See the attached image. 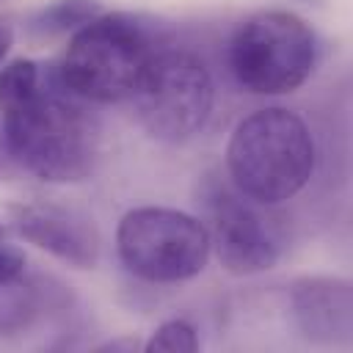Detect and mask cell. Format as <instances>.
<instances>
[{"mask_svg": "<svg viewBox=\"0 0 353 353\" xmlns=\"http://www.w3.org/2000/svg\"><path fill=\"white\" fill-rule=\"evenodd\" d=\"M317 163L306 119L284 105H268L240 119L226 141V171L237 193L259 207L295 199Z\"/></svg>", "mask_w": 353, "mask_h": 353, "instance_id": "obj_1", "label": "cell"}, {"mask_svg": "<svg viewBox=\"0 0 353 353\" xmlns=\"http://www.w3.org/2000/svg\"><path fill=\"white\" fill-rule=\"evenodd\" d=\"M0 121L11 160L41 182L66 185L91 174L99 149L97 119L52 74L25 105L0 113Z\"/></svg>", "mask_w": 353, "mask_h": 353, "instance_id": "obj_2", "label": "cell"}, {"mask_svg": "<svg viewBox=\"0 0 353 353\" xmlns=\"http://www.w3.org/2000/svg\"><path fill=\"white\" fill-rule=\"evenodd\" d=\"M154 52L149 30L135 17L102 11L72 33L52 77L83 102L116 105L132 99Z\"/></svg>", "mask_w": 353, "mask_h": 353, "instance_id": "obj_3", "label": "cell"}, {"mask_svg": "<svg viewBox=\"0 0 353 353\" xmlns=\"http://www.w3.org/2000/svg\"><path fill=\"white\" fill-rule=\"evenodd\" d=\"M234 83L256 97H284L298 91L317 66V36L292 11H256L245 17L226 47Z\"/></svg>", "mask_w": 353, "mask_h": 353, "instance_id": "obj_4", "label": "cell"}, {"mask_svg": "<svg viewBox=\"0 0 353 353\" xmlns=\"http://www.w3.org/2000/svg\"><path fill=\"white\" fill-rule=\"evenodd\" d=\"M116 254L127 273L149 284H182L196 279L210 256V232L193 212L143 204L119 218Z\"/></svg>", "mask_w": 353, "mask_h": 353, "instance_id": "obj_5", "label": "cell"}, {"mask_svg": "<svg viewBox=\"0 0 353 353\" xmlns=\"http://www.w3.org/2000/svg\"><path fill=\"white\" fill-rule=\"evenodd\" d=\"M141 127L160 143H185L196 138L215 105V80L210 66L190 50L157 47L135 94Z\"/></svg>", "mask_w": 353, "mask_h": 353, "instance_id": "obj_6", "label": "cell"}, {"mask_svg": "<svg viewBox=\"0 0 353 353\" xmlns=\"http://www.w3.org/2000/svg\"><path fill=\"white\" fill-rule=\"evenodd\" d=\"M201 212L199 215L210 232V245L223 270L232 276H256L270 270L281 245L270 226V221L259 212V204L245 199L232 188V182H218L207 176L199 188Z\"/></svg>", "mask_w": 353, "mask_h": 353, "instance_id": "obj_7", "label": "cell"}, {"mask_svg": "<svg viewBox=\"0 0 353 353\" xmlns=\"http://www.w3.org/2000/svg\"><path fill=\"white\" fill-rule=\"evenodd\" d=\"M8 226L22 240L69 268L91 270L99 265V229L83 210L72 204H61L52 199L14 201L8 204Z\"/></svg>", "mask_w": 353, "mask_h": 353, "instance_id": "obj_8", "label": "cell"}, {"mask_svg": "<svg viewBox=\"0 0 353 353\" xmlns=\"http://www.w3.org/2000/svg\"><path fill=\"white\" fill-rule=\"evenodd\" d=\"M290 314L314 345L353 342V287L342 276H303L290 284Z\"/></svg>", "mask_w": 353, "mask_h": 353, "instance_id": "obj_9", "label": "cell"}, {"mask_svg": "<svg viewBox=\"0 0 353 353\" xmlns=\"http://www.w3.org/2000/svg\"><path fill=\"white\" fill-rule=\"evenodd\" d=\"M102 0H52L30 14L28 30L33 36H63L74 33L102 14Z\"/></svg>", "mask_w": 353, "mask_h": 353, "instance_id": "obj_10", "label": "cell"}, {"mask_svg": "<svg viewBox=\"0 0 353 353\" xmlns=\"http://www.w3.org/2000/svg\"><path fill=\"white\" fill-rule=\"evenodd\" d=\"M47 72L33 58H14L0 69V113L25 105L44 85Z\"/></svg>", "mask_w": 353, "mask_h": 353, "instance_id": "obj_11", "label": "cell"}, {"mask_svg": "<svg viewBox=\"0 0 353 353\" xmlns=\"http://www.w3.org/2000/svg\"><path fill=\"white\" fill-rule=\"evenodd\" d=\"M39 314V292L22 279L0 284V334H17Z\"/></svg>", "mask_w": 353, "mask_h": 353, "instance_id": "obj_12", "label": "cell"}, {"mask_svg": "<svg viewBox=\"0 0 353 353\" xmlns=\"http://www.w3.org/2000/svg\"><path fill=\"white\" fill-rule=\"evenodd\" d=\"M141 347L146 353H196L201 347V339L193 323L182 317H168L149 334Z\"/></svg>", "mask_w": 353, "mask_h": 353, "instance_id": "obj_13", "label": "cell"}, {"mask_svg": "<svg viewBox=\"0 0 353 353\" xmlns=\"http://www.w3.org/2000/svg\"><path fill=\"white\" fill-rule=\"evenodd\" d=\"M25 276V254L0 243V284L17 281Z\"/></svg>", "mask_w": 353, "mask_h": 353, "instance_id": "obj_14", "label": "cell"}, {"mask_svg": "<svg viewBox=\"0 0 353 353\" xmlns=\"http://www.w3.org/2000/svg\"><path fill=\"white\" fill-rule=\"evenodd\" d=\"M135 347H141V342L138 339H132V336H124V339H108V342H102V345H97V353H105V350H124V353H130V350H135Z\"/></svg>", "mask_w": 353, "mask_h": 353, "instance_id": "obj_15", "label": "cell"}, {"mask_svg": "<svg viewBox=\"0 0 353 353\" xmlns=\"http://www.w3.org/2000/svg\"><path fill=\"white\" fill-rule=\"evenodd\" d=\"M11 44H14V33H11V25L0 19V63L6 61V55H8Z\"/></svg>", "mask_w": 353, "mask_h": 353, "instance_id": "obj_16", "label": "cell"}, {"mask_svg": "<svg viewBox=\"0 0 353 353\" xmlns=\"http://www.w3.org/2000/svg\"><path fill=\"white\" fill-rule=\"evenodd\" d=\"M8 157L11 154H8V143H6V130H3V121H0V171H3V165H6Z\"/></svg>", "mask_w": 353, "mask_h": 353, "instance_id": "obj_17", "label": "cell"}, {"mask_svg": "<svg viewBox=\"0 0 353 353\" xmlns=\"http://www.w3.org/2000/svg\"><path fill=\"white\" fill-rule=\"evenodd\" d=\"M6 234H8V229H6V223H0V243L6 240Z\"/></svg>", "mask_w": 353, "mask_h": 353, "instance_id": "obj_18", "label": "cell"}]
</instances>
